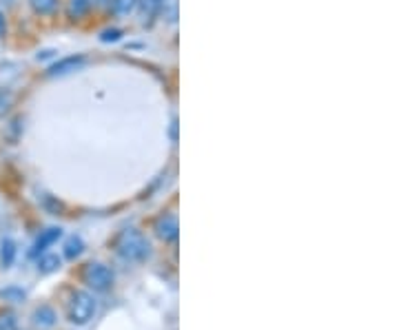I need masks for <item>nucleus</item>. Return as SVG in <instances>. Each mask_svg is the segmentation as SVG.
<instances>
[{
  "label": "nucleus",
  "instance_id": "f257e3e1",
  "mask_svg": "<svg viewBox=\"0 0 399 330\" xmlns=\"http://www.w3.org/2000/svg\"><path fill=\"white\" fill-rule=\"evenodd\" d=\"M116 251L127 262H144L151 258V244L138 228H127L116 239Z\"/></svg>",
  "mask_w": 399,
  "mask_h": 330
},
{
  "label": "nucleus",
  "instance_id": "f03ea898",
  "mask_svg": "<svg viewBox=\"0 0 399 330\" xmlns=\"http://www.w3.org/2000/svg\"><path fill=\"white\" fill-rule=\"evenodd\" d=\"M95 311H98V301L93 299L91 292L76 290L69 299V322L76 326H84L93 320Z\"/></svg>",
  "mask_w": 399,
  "mask_h": 330
},
{
  "label": "nucleus",
  "instance_id": "7ed1b4c3",
  "mask_svg": "<svg viewBox=\"0 0 399 330\" xmlns=\"http://www.w3.org/2000/svg\"><path fill=\"white\" fill-rule=\"evenodd\" d=\"M82 279H84V284H87L93 292H107L109 288L114 286L116 275H114V271L107 264L91 262V264H87V268H84Z\"/></svg>",
  "mask_w": 399,
  "mask_h": 330
},
{
  "label": "nucleus",
  "instance_id": "20e7f679",
  "mask_svg": "<svg viewBox=\"0 0 399 330\" xmlns=\"http://www.w3.org/2000/svg\"><path fill=\"white\" fill-rule=\"evenodd\" d=\"M178 217L175 215H162L158 222H155V235L162 242H175L178 239Z\"/></svg>",
  "mask_w": 399,
  "mask_h": 330
},
{
  "label": "nucleus",
  "instance_id": "39448f33",
  "mask_svg": "<svg viewBox=\"0 0 399 330\" xmlns=\"http://www.w3.org/2000/svg\"><path fill=\"white\" fill-rule=\"evenodd\" d=\"M60 235H63V228L60 226H52V228H47V230H42L40 233V237L36 239V244H33V249H31V258H36V255H40V253H45L49 246H54V244L60 239Z\"/></svg>",
  "mask_w": 399,
  "mask_h": 330
},
{
  "label": "nucleus",
  "instance_id": "423d86ee",
  "mask_svg": "<svg viewBox=\"0 0 399 330\" xmlns=\"http://www.w3.org/2000/svg\"><path fill=\"white\" fill-rule=\"evenodd\" d=\"M84 65V56H69V58H63L58 60L54 67H49V76L56 78V76H67L71 71H78L80 67Z\"/></svg>",
  "mask_w": 399,
  "mask_h": 330
},
{
  "label": "nucleus",
  "instance_id": "0eeeda50",
  "mask_svg": "<svg viewBox=\"0 0 399 330\" xmlns=\"http://www.w3.org/2000/svg\"><path fill=\"white\" fill-rule=\"evenodd\" d=\"M31 322H33V326L36 328H40V330H49V328H54L56 326V322H58V315H56V311L52 308V306H38L33 311V315H31Z\"/></svg>",
  "mask_w": 399,
  "mask_h": 330
},
{
  "label": "nucleus",
  "instance_id": "6e6552de",
  "mask_svg": "<svg viewBox=\"0 0 399 330\" xmlns=\"http://www.w3.org/2000/svg\"><path fill=\"white\" fill-rule=\"evenodd\" d=\"M16 253H18L16 242L11 237H5L3 242H0V262H3L5 268H9L11 264L16 262Z\"/></svg>",
  "mask_w": 399,
  "mask_h": 330
},
{
  "label": "nucleus",
  "instance_id": "1a4fd4ad",
  "mask_svg": "<svg viewBox=\"0 0 399 330\" xmlns=\"http://www.w3.org/2000/svg\"><path fill=\"white\" fill-rule=\"evenodd\" d=\"M60 266H63V258H60V255H54V253H47L38 260V273L49 275V273H56Z\"/></svg>",
  "mask_w": 399,
  "mask_h": 330
},
{
  "label": "nucleus",
  "instance_id": "9d476101",
  "mask_svg": "<svg viewBox=\"0 0 399 330\" xmlns=\"http://www.w3.org/2000/svg\"><path fill=\"white\" fill-rule=\"evenodd\" d=\"M82 251H84V242H82V237L74 235V237H69V239L65 242V258H67V260H76V258H80Z\"/></svg>",
  "mask_w": 399,
  "mask_h": 330
},
{
  "label": "nucleus",
  "instance_id": "9b49d317",
  "mask_svg": "<svg viewBox=\"0 0 399 330\" xmlns=\"http://www.w3.org/2000/svg\"><path fill=\"white\" fill-rule=\"evenodd\" d=\"M29 5H31V9L36 11V14L49 16V14H54V11H56L58 0H29Z\"/></svg>",
  "mask_w": 399,
  "mask_h": 330
},
{
  "label": "nucleus",
  "instance_id": "f8f14e48",
  "mask_svg": "<svg viewBox=\"0 0 399 330\" xmlns=\"http://www.w3.org/2000/svg\"><path fill=\"white\" fill-rule=\"evenodd\" d=\"M91 0H69V14L74 18H80L89 11Z\"/></svg>",
  "mask_w": 399,
  "mask_h": 330
},
{
  "label": "nucleus",
  "instance_id": "ddd939ff",
  "mask_svg": "<svg viewBox=\"0 0 399 330\" xmlns=\"http://www.w3.org/2000/svg\"><path fill=\"white\" fill-rule=\"evenodd\" d=\"M0 297L3 299H7V301H14V304H20L22 299H25L27 295H25V290L22 288H16V286H9V288H5V290H0Z\"/></svg>",
  "mask_w": 399,
  "mask_h": 330
},
{
  "label": "nucleus",
  "instance_id": "4468645a",
  "mask_svg": "<svg viewBox=\"0 0 399 330\" xmlns=\"http://www.w3.org/2000/svg\"><path fill=\"white\" fill-rule=\"evenodd\" d=\"M111 3H114V11L118 16H127V14H131L133 9H136L138 0H111Z\"/></svg>",
  "mask_w": 399,
  "mask_h": 330
},
{
  "label": "nucleus",
  "instance_id": "2eb2a0df",
  "mask_svg": "<svg viewBox=\"0 0 399 330\" xmlns=\"http://www.w3.org/2000/svg\"><path fill=\"white\" fill-rule=\"evenodd\" d=\"M120 36H123V31H120V29H107V31H102L100 40L102 42H116V40H120Z\"/></svg>",
  "mask_w": 399,
  "mask_h": 330
},
{
  "label": "nucleus",
  "instance_id": "dca6fc26",
  "mask_svg": "<svg viewBox=\"0 0 399 330\" xmlns=\"http://www.w3.org/2000/svg\"><path fill=\"white\" fill-rule=\"evenodd\" d=\"M5 29H7V22H5V14L0 11V36H5Z\"/></svg>",
  "mask_w": 399,
  "mask_h": 330
},
{
  "label": "nucleus",
  "instance_id": "f3484780",
  "mask_svg": "<svg viewBox=\"0 0 399 330\" xmlns=\"http://www.w3.org/2000/svg\"><path fill=\"white\" fill-rule=\"evenodd\" d=\"M100 3H102V5H109V3H111V0H100Z\"/></svg>",
  "mask_w": 399,
  "mask_h": 330
},
{
  "label": "nucleus",
  "instance_id": "a211bd4d",
  "mask_svg": "<svg viewBox=\"0 0 399 330\" xmlns=\"http://www.w3.org/2000/svg\"><path fill=\"white\" fill-rule=\"evenodd\" d=\"M0 330H3V328H0Z\"/></svg>",
  "mask_w": 399,
  "mask_h": 330
}]
</instances>
